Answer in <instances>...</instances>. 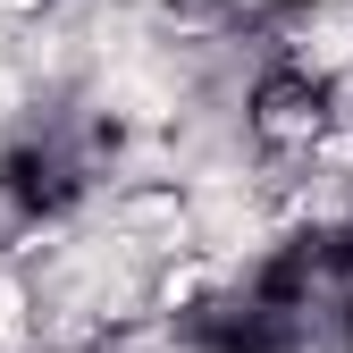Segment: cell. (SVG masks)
<instances>
[{
  "label": "cell",
  "instance_id": "cell-1",
  "mask_svg": "<svg viewBox=\"0 0 353 353\" xmlns=\"http://www.w3.org/2000/svg\"><path fill=\"white\" fill-rule=\"evenodd\" d=\"M93 202V152L68 126H26L0 143V210L17 228H59Z\"/></svg>",
  "mask_w": 353,
  "mask_h": 353
},
{
  "label": "cell",
  "instance_id": "cell-2",
  "mask_svg": "<svg viewBox=\"0 0 353 353\" xmlns=\"http://www.w3.org/2000/svg\"><path fill=\"white\" fill-rule=\"evenodd\" d=\"M244 126H252V143H270V152H312L328 126H336V84L312 59H278V68L252 76Z\"/></svg>",
  "mask_w": 353,
  "mask_h": 353
}]
</instances>
